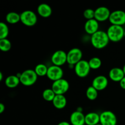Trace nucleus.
<instances>
[{
  "instance_id": "nucleus-19",
  "label": "nucleus",
  "mask_w": 125,
  "mask_h": 125,
  "mask_svg": "<svg viewBox=\"0 0 125 125\" xmlns=\"http://www.w3.org/2000/svg\"><path fill=\"white\" fill-rule=\"evenodd\" d=\"M85 122L87 125H96L100 123V115L95 112L85 115Z\"/></svg>"
},
{
  "instance_id": "nucleus-23",
  "label": "nucleus",
  "mask_w": 125,
  "mask_h": 125,
  "mask_svg": "<svg viewBox=\"0 0 125 125\" xmlns=\"http://www.w3.org/2000/svg\"><path fill=\"white\" fill-rule=\"evenodd\" d=\"M85 95L89 100L94 101L97 98L98 95V91L91 85V86H89L86 90Z\"/></svg>"
},
{
  "instance_id": "nucleus-5",
  "label": "nucleus",
  "mask_w": 125,
  "mask_h": 125,
  "mask_svg": "<svg viewBox=\"0 0 125 125\" xmlns=\"http://www.w3.org/2000/svg\"><path fill=\"white\" fill-rule=\"evenodd\" d=\"M90 65L89 61L85 60H81L74 65V70L75 74L79 78H85L89 75L90 72Z\"/></svg>"
},
{
  "instance_id": "nucleus-9",
  "label": "nucleus",
  "mask_w": 125,
  "mask_h": 125,
  "mask_svg": "<svg viewBox=\"0 0 125 125\" xmlns=\"http://www.w3.org/2000/svg\"><path fill=\"white\" fill-rule=\"evenodd\" d=\"M100 115V123L102 125H117V117L112 111H103Z\"/></svg>"
},
{
  "instance_id": "nucleus-28",
  "label": "nucleus",
  "mask_w": 125,
  "mask_h": 125,
  "mask_svg": "<svg viewBox=\"0 0 125 125\" xmlns=\"http://www.w3.org/2000/svg\"><path fill=\"white\" fill-rule=\"evenodd\" d=\"M83 15L84 18L87 19V20L94 19L95 18V10L92 9H87L84 11Z\"/></svg>"
},
{
  "instance_id": "nucleus-14",
  "label": "nucleus",
  "mask_w": 125,
  "mask_h": 125,
  "mask_svg": "<svg viewBox=\"0 0 125 125\" xmlns=\"http://www.w3.org/2000/svg\"><path fill=\"white\" fill-rule=\"evenodd\" d=\"M70 122L72 125H84L85 122V115L83 112L75 111L72 112L70 117Z\"/></svg>"
},
{
  "instance_id": "nucleus-16",
  "label": "nucleus",
  "mask_w": 125,
  "mask_h": 125,
  "mask_svg": "<svg viewBox=\"0 0 125 125\" xmlns=\"http://www.w3.org/2000/svg\"><path fill=\"white\" fill-rule=\"evenodd\" d=\"M125 76L123 69L119 67H114L110 70L109 72V78L114 82H120Z\"/></svg>"
},
{
  "instance_id": "nucleus-36",
  "label": "nucleus",
  "mask_w": 125,
  "mask_h": 125,
  "mask_svg": "<svg viewBox=\"0 0 125 125\" xmlns=\"http://www.w3.org/2000/svg\"></svg>"
},
{
  "instance_id": "nucleus-27",
  "label": "nucleus",
  "mask_w": 125,
  "mask_h": 125,
  "mask_svg": "<svg viewBox=\"0 0 125 125\" xmlns=\"http://www.w3.org/2000/svg\"><path fill=\"white\" fill-rule=\"evenodd\" d=\"M12 47L11 42L9 39H4L0 40V50L3 52L10 51Z\"/></svg>"
},
{
  "instance_id": "nucleus-24",
  "label": "nucleus",
  "mask_w": 125,
  "mask_h": 125,
  "mask_svg": "<svg viewBox=\"0 0 125 125\" xmlns=\"http://www.w3.org/2000/svg\"><path fill=\"white\" fill-rule=\"evenodd\" d=\"M56 94L54 92L52 89H46L43 90L42 93V97L45 101H53L54 98Z\"/></svg>"
},
{
  "instance_id": "nucleus-11",
  "label": "nucleus",
  "mask_w": 125,
  "mask_h": 125,
  "mask_svg": "<svg viewBox=\"0 0 125 125\" xmlns=\"http://www.w3.org/2000/svg\"><path fill=\"white\" fill-rule=\"evenodd\" d=\"M51 60L54 65L61 67L67 63V53L63 50H57L52 54Z\"/></svg>"
},
{
  "instance_id": "nucleus-13",
  "label": "nucleus",
  "mask_w": 125,
  "mask_h": 125,
  "mask_svg": "<svg viewBox=\"0 0 125 125\" xmlns=\"http://www.w3.org/2000/svg\"><path fill=\"white\" fill-rule=\"evenodd\" d=\"M108 84L109 81L107 77L104 75H99L93 79L92 86L94 87L98 91H101L107 88Z\"/></svg>"
},
{
  "instance_id": "nucleus-4",
  "label": "nucleus",
  "mask_w": 125,
  "mask_h": 125,
  "mask_svg": "<svg viewBox=\"0 0 125 125\" xmlns=\"http://www.w3.org/2000/svg\"><path fill=\"white\" fill-rule=\"evenodd\" d=\"M20 21L26 26H34L37 22V16L34 11L26 10L20 13Z\"/></svg>"
},
{
  "instance_id": "nucleus-6",
  "label": "nucleus",
  "mask_w": 125,
  "mask_h": 125,
  "mask_svg": "<svg viewBox=\"0 0 125 125\" xmlns=\"http://www.w3.org/2000/svg\"><path fill=\"white\" fill-rule=\"evenodd\" d=\"M69 88V83L63 78L53 82L51 85V89L56 95H64L68 91Z\"/></svg>"
},
{
  "instance_id": "nucleus-2",
  "label": "nucleus",
  "mask_w": 125,
  "mask_h": 125,
  "mask_svg": "<svg viewBox=\"0 0 125 125\" xmlns=\"http://www.w3.org/2000/svg\"><path fill=\"white\" fill-rule=\"evenodd\" d=\"M125 31L123 26L111 24L107 30L109 40L113 42H118L125 37Z\"/></svg>"
},
{
  "instance_id": "nucleus-33",
  "label": "nucleus",
  "mask_w": 125,
  "mask_h": 125,
  "mask_svg": "<svg viewBox=\"0 0 125 125\" xmlns=\"http://www.w3.org/2000/svg\"><path fill=\"white\" fill-rule=\"evenodd\" d=\"M3 79V74H2V72H0V81Z\"/></svg>"
},
{
  "instance_id": "nucleus-18",
  "label": "nucleus",
  "mask_w": 125,
  "mask_h": 125,
  "mask_svg": "<svg viewBox=\"0 0 125 125\" xmlns=\"http://www.w3.org/2000/svg\"><path fill=\"white\" fill-rule=\"evenodd\" d=\"M52 103L55 108L61 110L67 106V100L64 95H56Z\"/></svg>"
},
{
  "instance_id": "nucleus-1",
  "label": "nucleus",
  "mask_w": 125,
  "mask_h": 125,
  "mask_svg": "<svg viewBox=\"0 0 125 125\" xmlns=\"http://www.w3.org/2000/svg\"><path fill=\"white\" fill-rule=\"evenodd\" d=\"M90 42L94 48L101 50L107 46L110 40L106 32L99 30L91 35Z\"/></svg>"
},
{
  "instance_id": "nucleus-15",
  "label": "nucleus",
  "mask_w": 125,
  "mask_h": 125,
  "mask_svg": "<svg viewBox=\"0 0 125 125\" xmlns=\"http://www.w3.org/2000/svg\"><path fill=\"white\" fill-rule=\"evenodd\" d=\"M84 29L87 34L93 35L99 31V22L95 18L87 20L84 24Z\"/></svg>"
},
{
  "instance_id": "nucleus-29",
  "label": "nucleus",
  "mask_w": 125,
  "mask_h": 125,
  "mask_svg": "<svg viewBox=\"0 0 125 125\" xmlns=\"http://www.w3.org/2000/svg\"><path fill=\"white\" fill-rule=\"evenodd\" d=\"M119 84H120V87L122 88V89H124V90H125V76L120 81Z\"/></svg>"
},
{
  "instance_id": "nucleus-31",
  "label": "nucleus",
  "mask_w": 125,
  "mask_h": 125,
  "mask_svg": "<svg viewBox=\"0 0 125 125\" xmlns=\"http://www.w3.org/2000/svg\"><path fill=\"white\" fill-rule=\"evenodd\" d=\"M57 125H72L70 123L68 122H66V121H63V122H60Z\"/></svg>"
},
{
  "instance_id": "nucleus-35",
  "label": "nucleus",
  "mask_w": 125,
  "mask_h": 125,
  "mask_svg": "<svg viewBox=\"0 0 125 125\" xmlns=\"http://www.w3.org/2000/svg\"><path fill=\"white\" fill-rule=\"evenodd\" d=\"M101 125V123H99V124H98V125Z\"/></svg>"
},
{
  "instance_id": "nucleus-32",
  "label": "nucleus",
  "mask_w": 125,
  "mask_h": 125,
  "mask_svg": "<svg viewBox=\"0 0 125 125\" xmlns=\"http://www.w3.org/2000/svg\"><path fill=\"white\" fill-rule=\"evenodd\" d=\"M76 111H78V112H83V108H82L81 107H78V108H77Z\"/></svg>"
},
{
  "instance_id": "nucleus-20",
  "label": "nucleus",
  "mask_w": 125,
  "mask_h": 125,
  "mask_svg": "<svg viewBox=\"0 0 125 125\" xmlns=\"http://www.w3.org/2000/svg\"><path fill=\"white\" fill-rule=\"evenodd\" d=\"M20 83V80L17 75H10L5 79V84L10 89H13L18 86Z\"/></svg>"
},
{
  "instance_id": "nucleus-10",
  "label": "nucleus",
  "mask_w": 125,
  "mask_h": 125,
  "mask_svg": "<svg viewBox=\"0 0 125 125\" xmlns=\"http://www.w3.org/2000/svg\"><path fill=\"white\" fill-rule=\"evenodd\" d=\"M46 76L51 81H56L63 78V70L61 67L52 65L48 67Z\"/></svg>"
},
{
  "instance_id": "nucleus-7",
  "label": "nucleus",
  "mask_w": 125,
  "mask_h": 125,
  "mask_svg": "<svg viewBox=\"0 0 125 125\" xmlns=\"http://www.w3.org/2000/svg\"><path fill=\"white\" fill-rule=\"evenodd\" d=\"M83 54L81 49L73 48L67 52V63L70 65L74 66L79 61L83 60Z\"/></svg>"
},
{
  "instance_id": "nucleus-17",
  "label": "nucleus",
  "mask_w": 125,
  "mask_h": 125,
  "mask_svg": "<svg viewBox=\"0 0 125 125\" xmlns=\"http://www.w3.org/2000/svg\"><path fill=\"white\" fill-rule=\"evenodd\" d=\"M37 13L43 18H48L52 14V9L51 6L46 3H42L37 7Z\"/></svg>"
},
{
  "instance_id": "nucleus-34",
  "label": "nucleus",
  "mask_w": 125,
  "mask_h": 125,
  "mask_svg": "<svg viewBox=\"0 0 125 125\" xmlns=\"http://www.w3.org/2000/svg\"><path fill=\"white\" fill-rule=\"evenodd\" d=\"M122 69H123V72H124V73H125V64L124 65V66H123V68H122Z\"/></svg>"
},
{
  "instance_id": "nucleus-25",
  "label": "nucleus",
  "mask_w": 125,
  "mask_h": 125,
  "mask_svg": "<svg viewBox=\"0 0 125 125\" xmlns=\"http://www.w3.org/2000/svg\"><path fill=\"white\" fill-rule=\"evenodd\" d=\"M89 63L90 67L92 70H98L101 67L102 61L101 59L98 57H92L89 61Z\"/></svg>"
},
{
  "instance_id": "nucleus-22",
  "label": "nucleus",
  "mask_w": 125,
  "mask_h": 125,
  "mask_svg": "<svg viewBox=\"0 0 125 125\" xmlns=\"http://www.w3.org/2000/svg\"><path fill=\"white\" fill-rule=\"evenodd\" d=\"M48 67L44 63H39L35 66L34 71L38 76H46Z\"/></svg>"
},
{
  "instance_id": "nucleus-30",
  "label": "nucleus",
  "mask_w": 125,
  "mask_h": 125,
  "mask_svg": "<svg viewBox=\"0 0 125 125\" xmlns=\"http://www.w3.org/2000/svg\"><path fill=\"white\" fill-rule=\"evenodd\" d=\"M5 109H6V107H5V105L3 103H0V114H2L3 113L4 111H5Z\"/></svg>"
},
{
  "instance_id": "nucleus-26",
  "label": "nucleus",
  "mask_w": 125,
  "mask_h": 125,
  "mask_svg": "<svg viewBox=\"0 0 125 125\" xmlns=\"http://www.w3.org/2000/svg\"><path fill=\"white\" fill-rule=\"evenodd\" d=\"M9 34V29L6 23L4 22L0 23V40L7 39Z\"/></svg>"
},
{
  "instance_id": "nucleus-12",
  "label": "nucleus",
  "mask_w": 125,
  "mask_h": 125,
  "mask_svg": "<svg viewBox=\"0 0 125 125\" xmlns=\"http://www.w3.org/2000/svg\"><path fill=\"white\" fill-rule=\"evenodd\" d=\"M111 11L105 6H100L95 10V19L98 22L106 21L109 19Z\"/></svg>"
},
{
  "instance_id": "nucleus-8",
  "label": "nucleus",
  "mask_w": 125,
  "mask_h": 125,
  "mask_svg": "<svg viewBox=\"0 0 125 125\" xmlns=\"http://www.w3.org/2000/svg\"><path fill=\"white\" fill-rule=\"evenodd\" d=\"M111 24L123 26L125 24V12L122 10H116L111 12L109 17Z\"/></svg>"
},
{
  "instance_id": "nucleus-3",
  "label": "nucleus",
  "mask_w": 125,
  "mask_h": 125,
  "mask_svg": "<svg viewBox=\"0 0 125 125\" xmlns=\"http://www.w3.org/2000/svg\"><path fill=\"white\" fill-rule=\"evenodd\" d=\"M38 76L34 70L28 69L21 73L20 83L24 86H31L37 81Z\"/></svg>"
},
{
  "instance_id": "nucleus-21",
  "label": "nucleus",
  "mask_w": 125,
  "mask_h": 125,
  "mask_svg": "<svg viewBox=\"0 0 125 125\" xmlns=\"http://www.w3.org/2000/svg\"><path fill=\"white\" fill-rule=\"evenodd\" d=\"M6 20L9 24H16L20 21V14L15 12H9L6 16Z\"/></svg>"
}]
</instances>
